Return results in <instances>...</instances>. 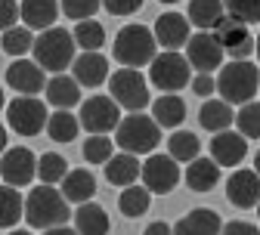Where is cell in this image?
<instances>
[{
  "instance_id": "f907efd6",
  "label": "cell",
  "mask_w": 260,
  "mask_h": 235,
  "mask_svg": "<svg viewBox=\"0 0 260 235\" xmlns=\"http://www.w3.org/2000/svg\"><path fill=\"white\" fill-rule=\"evenodd\" d=\"M161 4H168V7H171V4H180V0H161Z\"/></svg>"
},
{
  "instance_id": "f1b7e54d",
  "label": "cell",
  "mask_w": 260,
  "mask_h": 235,
  "mask_svg": "<svg viewBox=\"0 0 260 235\" xmlns=\"http://www.w3.org/2000/svg\"><path fill=\"white\" fill-rule=\"evenodd\" d=\"M78 130H81V121L69 109H59V112L47 115V137L53 143H72L78 137Z\"/></svg>"
},
{
  "instance_id": "e575fe53",
  "label": "cell",
  "mask_w": 260,
  "mask_h": 235,
  "mask_svg": "<svg viewBox=\"0 0 260 235\" xmlns=\"http://www.w3.org/2000/svg\"><path fill=\"white\" fill-rule=\"evenodd\" d=\"M65 174H69V164H65V158H62V155L47 152V155H41V158H38V177H41V183L56 186Z\"/></svg>"
},
{
  "instance_id": "f35d334b",
  "label": "cell",
  "mask_w": 260,
  "mask_h": 235,
  "mask_svg": "<svg viewBox=\"0 0 260 235\" xmlns=\"http://www.w3.org/2000/svg\"><path fill=\"white\" fill-rule=\"evenodd\" d=\"M59 7L69 19L81 22V19H93V13L103 7V0H59Z\"/></svg>"
},
{
  "instance_id": "f546056e",
  "label": "cell",
  "mask_w": 260,
  "mask_h": 235,
  "mask_svg": "<svg viewBox=\"0 0 260 235\" xmlns=\"http://www.w3.org/2000/svg\"><path fill=\"white\" fill-rule=\"evenodd\" d=\"M25 214V198L16 186H0V229H10Z\"/></svg>"
},
{
  "instance_id": "60d3db41",
  "label": "cell",
  "mask_w": 260,
  "mask_h": 235,
  "mask_svg": "<svg viewBox=\"0 0 260 235\" xmlns=\"http://www.w3.org/2000/svg\"><path fill=\"white\" fill-rule=\"evenodd\" d=\"M19 22V4L16 0H0V31H7Z\"/></svg>"
},
{
  "instance_id": "603a6c76",
  "label": "cell",
  "mask_w": 260,
  "mask_h": 235,
  "mask_svg": "<svg viewBox=\"0 0 260 235\" xmlns=\"http://www.w3.org/2000/svg\"><path fill=\"white\" fill-rule=\"evenodd\" d=\"M140 158L130 152H118L106 161V180L112 186H134L140 180Z\"/></svg>"
},
{
  "instance_id": "7bdbcfd3",
  "label": "cell",
  "mask_w": 260,
  "mask_h": 235,
  "mask_svg": "<svg viewBox=\"0 0 260 235\" xmlns=\"http://www.w3.org/2000/svg\"><path fill=\"white\" fill-rule=\"evenodd\" d=\"M220 235H260L254 223H245V220H233V223H226L220 229Z\"/></svg>"
},
{
  "instance_id": "ffe728a7",
  "label": "cell",
  "mask_w": 260,
  "mask_h": 235,
  "mask_svg": "<svg viewBox=\"0 0 260 235\" xmlns=\"http://www.w3.org/2000/svg\"><path fill=\"white\" fill-rule=\"evenodd\" d=\"M44 93H47V103L53 106V109H75L78 103H81V84L75 81V78H69V75H53L50 81H47V87H44Z\"/></svg>"
},
{
  "instance_id": "d590c367",
  "label": "cell",
  "mask_w": 260,
  "mask_h": 235,
  "mask_svg": "<svg viewBox=\"0 0 260 235\" xmlns=\"http://www.w3.org/2000/svg\"><path fill=\"white\" fill-rule=\"evenodd\" d=\"M115 155V143L106 137V133H90V140L84 143V161L90 164H106Z\"/></svg>"
},
{
  "instance_id": "9c48e42d",
  "label": "cell",
  "mask_w": 260,
  "mask_h": 235,
  "mask_svg": "<svg viewBox=\"0 0 260 235\" xmlns=\"http://www.w3.org/2000/svg\"><path fill=\"white\" fill-rule=\"evenodd\" d=\"M214 41L223 47V53L230 59H248L254 53V38H251L248 25L230 13H223L220 22L214 25Z\"/></svg>"
},
{
  "instance_id": "9a60e30c",
  "label": "cell",
  "mask_w": 260,
  "mask_h": 235,
  "mask_svg": "<svg viewBox=\"0 0 260 235\" xmlns=\"http://www.w3.org/2000/svg\"><path fill=\"white\" fill-rule=\"evenodd\" d=\"M226 198L236 208H257L260 201V174L257 171H236L230 180H226Z\"/></svg>"
},
{
  "instance_id": "83f0119b",
  "label": "cell",
  "mask_w": 260,
  "mask_h": 235,
  "mask_svg": "<svg viewBox=\"0 0 260 235\" xmlns=\"http://www.w3.org/2000/svg\"><path fill=\"white\" fill-rule=\"evenodd\" d=\"M223 0H189V10H186V19L199 28V31H211L220 16H223Z\"/></svg>"
},
{
  "instance_id": "4316f807",
  "label": "cell",
  "mask_w": 260,
  "mask_h": 235,
  "mask_svg": "<svg viewBox=\"0 0 260 235\" xmlns=\"http://www.w3.org/2000/svg\"><path fill=\"white\" fill-rule=\"evenodd\" d=\"M220 180V164L214 158H195L189 161V171H186V183L192 192H211Z\"/></svg>"
},
{
  "instance_id": "8992f818",
  "label": "cell",
  "mask_w": 260,
  "mask_h": 235,
  "mask_svg": "<svg viewBox=\"0 0 260 235\" xmlns=\"http://www.w3.org/2000/svg\"><path fill=\"white\" fill-rule=\"evenodd\" d=\"M109 96L127 112H143L152 99H149V81L140 75V69H118L115 75H109Z\"/></svg>"
},
{
  "instance_id": "277c9868",
  "label": "cell",
  "mask_w": 260,
  "mask_h": 235,
  "mask_svg": "<svg viewBox=\"0 0 260 235\" xmlns=\"http://www.w3.org/2000/svg\"><path fill=\"white\" fill-rule=\"evenodd\" d=\"M158 56V41L152 35V28L146 25H124L115 38V59L121 65H130V69H140V65H149Z\"/></svg>"
},
{
  "instance_id": "816d5d0a",
  "label": "cell",
  "mask_w": 260,
  "mask_h": 235,
  "mask_svg": "<svg viewBox=\"0 0 260 235\" xmlns=\"http://www.w3.org/2000/svg\"><path fill=\"white\" fill-rule=\"evenodd\" d=\"M13 235H31V232H25V229H19V232H13Z\"/></svg>"
},
{
  "instance_id": "7dc6e473",
  "label": "cell",
  "mask_w": 260,
  "mask_h": 235,
  "mask_svg": "<svg viewBox=\"0 0 260 235\" xmlns=\"http://www.w3.org/2000/svg\"><path fill=\"white\" fill-rule=\"evenodd\" d=\"M254 53H257V59H260V35L254 38Z\"/></svg>"
},
{
  "instance_id": "d4e9b609",
  "label": "cell",
  "mask_w": 260,
  "mask_h": 235,
  "mask_svg": "<svg viewBox=\"0 0 260 235\" xmlns=\"http://www.w3.org/2000/svg\"><path fill=\"white\" fill-rule=\"evenodd\" d=\"M75 232L78 235H109V214L100 205H93V201H84L75 211Z\"/></svg>"
},
{
  "instance_id": "d6986e66",
  "label": "cell",
  "mask_w": 260,
  "mask_h": 235,
  "mask_svg": "<svg viewBox=\"0 0 260 235\" xmlns=\"http://www.w3.org/2000/svg\"><path fill=\"white\" fill-rule=\"evenodd\" d=\"M62 198L69 201V205H84V201H90L93 198V192H96V177L87 171V167H78V171H69L62 180Z\"/></svg>"
},
{
  "instance_id": "5bb4252c",
  "label": "cell",
  "mask_w": 260,
  "mask_h": 235,
  "mask_svg": "<svg viewBox=\"0 0 260 235\" xmlns=\"http://www.w3.org/2000/svg\"><path fill=\"white\" fill-rule=\"evenodd\" d=\"M7 84L19 93V96H38L47 81H44V69L35 62V59H16L10 69H7Z\"/></svg>"
},
{
  "instance_id": "681fc988",
  "label": "cell",
  "mask_w": 260,
  "mask_h": 235,
  "mask_svg": "<svg viewBox=\"0 0 260 235\" xmlns=\"http://www.w3.org/2000/svg\"><path fill=\"white\" fill-rule=\"evenodd\" d=\"M254 171L260 174V152H257V161H254Z\"/></svg>"
},
{
  "instance_id": "5b68a950",
  "label": "cell",
  "mask_w": 260,
  "mask_h": 235,
  "mask_svg": "<svg viewBox=\"0 0 260 235\" xmlns=\"http://www.w3.org/2000/svg\"><path fill=\"white\" fill-rule=\"evenodd\" d=\"M115 140H118L121 152L146 155V152H155V146L161 143V127L155 124V118H149L143 112H134V115H127V118L118 121Z\"/></svg>"
},
{
  "instance_id": "2e32d148",
  "label": "cell",
  "mask_w": 260,
  "mask_h": 235,
  "mask_svg": "<svg viewBox=\"0 0 260 235\" xmlns=\"http://www.w3.org/2000/svg\"><path fill=\"white\" fill-rule=\"evenodd\" d=\"M72 78L81 84V87H100L109 81V62L100 50H84L75 62H72Z\"/></svg>"
},
{
  "instance_id": "ab89813d",
  "label": "cell",
  "mask_w": 260,
  "mask_h": 235,
  "mask_svg": "<svg viewBox=\"0 0 260 235\" xmlns=\"http://www.w3.org/2000/svg\"><path fill=\"white\" fill-rule=\"evenodd\" d=\"M103 7L112 13V16H130L143 7V0H103Z\"/></svg>"
},
{
  "instance_id": "7c38bea8",
  "label": "cell",
  "mask_w": 260,
  "mask_h": 235,
  "mask_svg": "<svg viewBox=\"0 0 260 235\" xmlns=\"http://www.w3.org/2000/svg\"><path fill=\"white\" fill-rule=\"evenodd\" d=\"M38 177V155L28 146H13L0 158V180L7 186H28Z\"/></svg>"
},
{
  "instance_id": "52a82bcc",
  "label": "cell",
  "mask_w": 260,
  "mask_h": 235,
  "mask_svg": "<svg viewBox=\"0 0 260 235\" xmlns=\"http://www.w3.org/2000/svg\"><path fill=\"white\" fill-rule=\"evenodd\" d=\"M149 81L165 90V93H177L189 84V62L186 56H180V50H165L149 62Z\"/></svg>"
},
{
  "instance_id": "ba28073f",
  "label": "cell",
  "mask_w": 260,
  "mask_h": 235,
  "mask_svg": "<svg viewBox=\"0 0 260 235\" xmlns=\"http://www.w3.org/2000/svg\"><path fill=\"white\" fill-rule=\"evenodd\" d=\"M7 124L19 137H38L47 127V106L38 96H16L7 106Z\"/></svg>"
},
{
  "instance_id": "4dcf8cb0",
  "label": "cell",
  "mask_w": 260,
  "mask_h": 235,
  "mask_svg": "<svg viewBox=\"0 0 260 235\" xmlns=\"http://www.w3.org/2000/svg\"><path fill=\"white\" fill-rule=\"evenodd\" d=\"M149 201H152V192L146 186H124V192L118 198V208H121L124 217L137 220V217H143L149 211Z\"/></svg>"
},
{
  "instance_id": "4fadbf2b",
  "label": "cell",
  "mask_w": 260,
  "mask_h": 235,
  "mask_svg": "<svg viewBox=\"0 0 260 235\" xmlns=\"http://www.w3.org/2000/svg\"><path fill=\"white\" fill-rule=\"evenodd\" d=\"M140 177H143V186L152 192V195H168L177 183H180V164L171 158V155H152L149 161H143L140 167Z\"/></svg>"
},
{
  "instance_id": "d6a6232c",
  "label": "cell",
  "mask_w": 260,
  "mask_h": 235,
  "mask_svg": "<svg viewBox=\"0 0 260 235\" xmlns=\"http://www.w3.org/2000/svg\"><path fill=\"white\" fill-rule=\"evenodd\" d=\"M72 38L81 50H103L106 44V28L103 22H96V19H81L72 31Z\"/></svg>"
},
{
  "instance_id": "44dd1931",
  "label": "cell",
  "mask_w": 260,
  "mask_h": 235,
  "mask_svg": "<svg viewBox=\"0 0 260 235\" xmlns=\"http://www.w3.org/2000/svg\"><path fill=\"white\" fill-rule=\"evenodd\" d=\"M56 16H59V0H22L19 4V19L31 31L53 28Z\"/></svg>"
},
{
  "instance_id": "8d00e7d4",
  "label": "cell",
  "mask_w": 260,
  "mask_h": 235,
  "mask_svg": "<svg viewBox=\"0 0 260 235\" xmlns=\"http://www.w3.org/2000/svg\"><path fill=\"white\" fill-rule=\"evenodd\" d=\"M236 124H239V133L242 137H251V140H260V103H245L242 112L236 115Z\"/></svg>"
},
{
  "instance_id": "30bf717a",
  "label": "cell",
  "mask_w": 260,
  "mask_h": 235,
  "mask_svg": "<svg viewBox=\"0 0 260 235\" xmlns=\"http://www.w3.org/2000/svg\"><path fill=\"white\" fill-rule=\"evenodd\" d=\"M223 59H226V53L214 41L211 31L189 35V41H186V62H189V69H195L199 75H214L223 65Z\"/></svg>"
},
{
  "instance_id": "836d02e7",
  "label": "cell",
  "mask_w": 260,
  "mask_h": 235,
  "mask_svg": "<svg viewBox=\"0 0 260 235\" xmlns=\"http://www.w3.org/2000/svg\"><path fill=\"white\" fill-rule=\"evenodd\" d=\"M199 152H202V143H199V137L195 133H186V130H177L174 137L168 140V155L180 164V161H195L199 158Z\"/></svg>"
},
{
  "instance_id": "7402d4cb",
  "label": "cell",
  "mask_w": 260,
  "mask_h": 235,
  "mask_svg": "<svg viewBox=\"0 0 260 235\" xmlns=\"http://www.w3.org/2000/svg\"><path fill=\"white\" fill-rule=\"evenodd\" d=\"M223 223L217 217V211L211 208H195L192 214H186L177 226H174V235H220Z\"/></svg>"
},
{
  "instance_id": "3957f363",
  "label": "cell",
  "mask_w": 260,
  "mask_h": 235,
  "mask_svg": "<svg viewBox=\"0 0 260 235\" xmlns=\"http://www.w3.org/2000/svg\"><path fill=\"white\" fill-rule=\"evenodd\" d=\"M75 38L69 35L65 28H44V35L35 38V47H31V53H35V62L41 65L44 72L50 75H62L69 72V65L75 62Z\"/></svg>"
},
{
  "instance_id": "74e56055",
  "label": "cell",
  "mask_w": 260,
  "mask_h": 235,
  "mask_svg": "<svg viewBox=\"0 0 260 235\" xmlns=\"http://www.w3.org/2000/svg\"><path fill=\"white\" fill-rule=\"evenodd\" d=\"M223 10L236 19H242L245 25L260 22V0H223Z\"/></svg>"
},
{
  "instance_id": "6da1fadb",
  "label": "cell",
  "mask_w": 260,
  "mask_h": 235,
  "mask_svg": "<svg viewBox=\"0 0 260 235\" xmlns=\"http://www.w3.org/2000/svg\"><path fill=\"white\" fill-rule=\"evenodd\" d=\"M69 201L62 198L59 189L53 186H35L28 192L25 198V223L31 229H53V226H62V223H69Z\"/></svg>"
},
{
  "instance_id": "c3c4849f",
  "label": "cell",
  "mask_w": 260,
  "mask_h": 235,
  "mask_svg": "<svg viewBox=\"0 0 260 235\" xmlns=\"http://www.w3.org/2000/svg\"><path fill=\"white\" fill-rule=\"evenodd\" d=\"M7 106V96H4V87H0V109Z\"/></svg>"
},
{
  "instance_id": "cb8c5ba5",
  "label": "cell",
  "mask_w": 260,
  "mask_h": 235,
  "mask_svg": "<svg viewBox=\"0 0 260 235\" xmlns=\"http://www.w3.org/2000/svg\"><path fill=\"white\" fill-rule=\"evenodd\" d=\"M152 118L161 130H174L186 121V103L177 96V93H165V96H158L155 103H152Z\"/></svg>"
},
{
  "instance_id": "e0dca14e",
  "label": "cell",
  "mask_w": 260,
  "mask_h": 235,
  "mask_svg": "<svg viewBox=\"0 0 260 235\" xmlns=\"http://www.w3.org/2000/svg\"><path fill=\"white\" fill-rule=\"evenodd\" d=\"M152 35L161 50H180L189 41V19L180 13H165V16H158Z\"/></svg>"
},
{
  "instance_id": "b9f144b4",
  "label": "cell",
  "mask_w": 260,
  "mask_h": 235,
  "mask_svg": "<svg viewBox=\"0 0 260 235\" xmlns=\"http://www.w3.org/2000/svg\"><path fill=\"white\" fill-rule=\"evenodd\" d=\"M217 90V81H214V75H199L192 81V93L195 96H205V99H211V93Z\"/></svg>"
},
{
  "instance_id": "8fae6325",
  "label": "cell",
  "mask_w": 260,
  "mask_h": 235,
  "mask_svg": "<svg viewBox=\"0 0 260 235\" xmlns=\"http://www.w3.org/2000/svg\"><path fill=\"white\" fill-rule=\"evenodd\" d=\"M121 106L115 103L112 96H90L81 103V127L87 133H112L121 121Z\"/></svg>"
},
{
  "instance_id": "ee69618b",
  "label": "cell",
  "mask_w": 260,
  "mask_h": 235,
  "mask_svg": "<svg viewBox=\"0 0 260 235\" xmlns=\"http://www.w3.org/2000/svg\"><path fill=\"white\" fill-rule=\"evenodd\" d=\"M143 235H174V226H168V223H149V229Z\"/></svg>"
},
{
  "instance_id": "1f68e13d",
  "label": "cell",
  "mask_w": 260,
  "mask_h": 235,
  "mask_svg": "<svg viewBox=\"0 0 260 235\" xmlns=\"http://www.w3.org/2000/svg\"><path fill=\"white\" fill-rule=\"evenodd\" d=\"M0 47H4L7 56L22 59L31 47H35V35H31V28H28V25H13V28L4 31V38H0Z\"/></svg>"
},
{
  "instance_id": "ac0fdd59",
  "label": "cell",
  "mask_w": 260,
  "mask_h": 235,
  "mask_svg": "<svg viewBox=\"0 0 260 235\" xmlns=\"http://www.w3.org/2000/svg\"><path fill=\"white\" fill-rule=\"evenodd\" d=\"M211 155L220 167H239L242 158L248 155V140L242 133H233V130H220L217 137L211 140Z\"/></svg>"
},
{
  "instance_id": "f5cc1de1",
  "label": "cell",
  "mask_w": 260,
  "mask_h": 235,
  "mask_svg": "<svg viewBox=\"0 0 260 235\" xmlns=\"http://www.w3.org/2000/svg\"><path fill=\"white\" fill-rule=\"evenodd\" d=\"M257 217H260V201H257Z\"/></svg>"
},
{
  "instance_id": "bcb514c9",
  "label": "cell",
  "mask_w": 260,
  "mask_h": 235,
  "mask_svg": "<svg viewBox=\"0 0 260 235\" xmlns=\"http://www.w3.org/2000/svg\"><path fill=\"white\" fill-rule=\"evenodd\" d=\"M7 140H10V137H7V127H4V124H0V155H4V152H7Z\"/></svg>"
},
{
  "instance_id": "f6af8a7d",
  "label": "cell",
  "mask_w": 260,
  "mask_h": 235,
  "mask_svg": "<svg viewBox=\"0 0 260 235\" xmlns=\"http://www.w3.org/2000/svg\"><path fill=\"white\" fill-rule=\"evenodd\" d=\"M44 235H78V232H75V229H69V226H65V223H62V226H53V229H44Z\"/></svg>"
},
{
  "instance_id": "484cf974",
  "label": "cell",
  "mask_w": 260,
  "mask_h": 235,
  "mask_svg": "<svg viewBox=\"0 0 260 235\" xmlns=\"http://www.w3.org/2000/svg\"><path fill=\"white\" fill-rule=\"evenodd\" d=\"M236 121V112L226 99H205V106L199 112V124L211 133H220V130H230V124Z\"/></svg>"
},
{
  "instance_id": "7a4b0ae2",
  "label": "cell",
  "mask_w": 260,
  "mask_h": 235,
  "mask_svg": "<svg viewBox=\"0 0 260 235\" xmlns=\"http://www.w3.org/2000/svg\"><path fill=\"white\" fill-rule=\"evenodd\" d=\"M217 90L230 106H245L260 93V69L248 59H233L220 65V78Z\"/></svg>"
}]
</instances>
